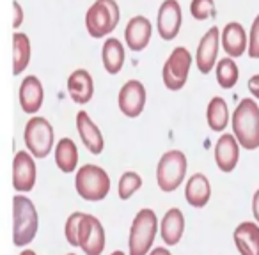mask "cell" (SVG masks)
Listing matches in <instances>:
<instances>
[{
	"label": "cell",
	"instance_id": "cell-1",
	"mask_svg": "<svg viewBox=\"0 0 259 255\" xmlns=\"http://www.w3.org/2000/svg\"><path fill=\"white\" fill-rule=\"evenodd\" d=\"M233 135L240 147L254 151L259 147V107L254 99H241L233 112Z\"/></svg>",
	"mask_w": 259,
	"mask_h": 255
},
{
	"label": "cell",
	"instance_id": "cell-2",
	"mask_svg": "<svg viewBox=\"0 0 259 255\" xmlns=\"http://www.w3.org/2000/svg\"><path fill=\"white\" fill-rule=\"evenodd\" d=\"M39 229V216L34 202L23 193L13 197V241L16 246L32 243Z\"/></svg>",
	"mask_w": 259,
	"mask_h": 255
},
{
	"label": "cell",
	"instance_id": "cell-3",
	"mask_svg": "<svg viewBox=\"0 0 259 255\" xmlns=\"http://www.w3.org/2000/svg\"><path fill=\"white\" fill-rule=\"evenodd\" d=\"M158 216L153 209H141L130 227L128 255H148L158 234Z\"/></svg>",
	"mask_w": 259,
	"mask_h": 255
},
{
	"label": "cell",
	"instance_id": "cell-4",
	"mask_svg": "<svg viewBox=\"0 0 259 255\" xmlns=\"http://www.w3.org/2000/svg\"><path fill=\"white\" fill-rule=\"evenodd\" d=\"M110 176L100 165L87 163L76 170L75 190L87 202H100L110 193Z\"/></svg>",
	"mask_w": 259,
	"mask_h": 255
},
{
	"label": "cell",
	"instance_id": "cell-5",
	"mask_svg": "<svg viewBox=\"0 0 259 255\" xmlns=\"http://www.w3.org/2000/svg\"><path fill=\"white\" fill-rule=\"evenodd\" d=\"M121 20V11L115 0H96L85 15V29L91 37L101 39L115 30Z\"/></svg>",
	"mask_w": 259,
	"mask_h": 255
},
{
	"label": "cell",
	"instance_id": "cell-6",
	"mask_svg": "<svg viewBox=\"0 0 259 255\" xmlns=\"http://www.w3.org/2000/svg\"><path fill=\"white\" fill-rule=\"evenodd\" d=\"M188 162L187 156L180 149H170L162 158L158 160L156 165V184L165 193H172L183 184L187 177Z\"/></svg>",
	"mask_w": 259,
	"mask_h": 255
},
{
	"label": "cell",
	"instance_id": "cell-7",
	"mask_svg": "<svg viewBox=\"0 0 259 255\" xmlns=\"http://www.w3.org/2000/svg\"><path fill=\"white\" fill-rule=\"evenodd\" d=\"M23 142L25 147L34 158H47L54 149L55 133L48 119L34 115L27 121L23 130Z\"/></svg>",
	"mask_w": 259,
	"mask_h": 255
},
{
	"label": "cell",
	"instance_id": "cell-8",
	"mask_svg": "<svg viewBox=\"0 0 259 255\" xmlns=\"http://www.w3.org/2000/svg\"><path fill=\"white\" fill-rule=\"evenodd\" d=\"M76 244L85 255H101L107 244L105 236V227L101 222L93 215L82 213V218L78 223V232H76Z\"/></svg>",
	"mask_w": 259,
	"mask_h": 255
},
{
	"label": "cell",
	"instance_id": "cell-9",
	"mask_svg": "<svg viewBox=\"0 0 259 255\" xmlns=\"http://www.w3.org/2000/svg\"><path fill=\"white\" fill-rule=\"evenodd\" d=\"M192 66V55L185 46H178L170 52L162 69L163 85L169 90H181L188 80Z\"/></svg>",
	"mask_w": 259,
	"mask_h": 255
},
{
	"label": "cell",
	"instance_id": "cell-10",
	"mask_svg": "<svg viewBox=\"0 0 259 255\" xmlns=\"http://www.w3.org/2000/svg\"><path fill=\"white\" fill-rule=\"evenodd\" d=\"M146 87L139 80H128L124 85L121 87L117 96L119 110L130 119H135L142 114L146 107Z\"/></svg>",
	"mask_w": 259,
	"mask_h": 255
},
{
	"label": "cell",
	"instance_id": "cell-11",
	"mask_svg": "<svg viewBox=\"0 0 259 255\" xmlns=\"http://www.w3.org/2000/svg\"><path fill=\"white\" fill-rule=\"evenodd\" d=\"M37 169L34 156L29 151H18L13 160V186L20 193H27L34 188Z\"/></svg>",
	"mask_w": 259,
	"mask_h": 255
},
{
	"label": "cell",
	"instance_id": "cell-12",
	"mask_svg": "<svg viewBox=\"0 0 259 255\" xmlns=\"http://www.w3.org/2000/svg\"><path fill=\"white\" fill-rule=\"evenodd\" d=\"M183 13L178 0H163L156 15V29L163 41H172L180 34Z\"/></svg>",
	"mask_w": 259,
	"mask_h": 255
},
{
	"label": "cell",
	"instance_id": "cell-13",
	"mask_svg": "<svg viewBox=\"0 0 259 255\" xmlns=\"http://www.w3.org/2000/svg\"><path fill=\"white\" fill-rule=\"evenodd\" d=\"M219 43H220V32L217 27H211L204 36L201 37L195 54V62L202 75H208L217 64V55H219Z\"/></svg>",
	"mask_w": 259,
	"mask_h": 255
},
{
	"label": "cell",
	"instance_id": "cell-14",
	"mask_svg": "<svg viewBox=\"0 0 259 255\" xmlns=\"http://www.w3.org/2000/svg\"><path fill=\"white\" fill-rule=\"evenodd\" d=\"M213 152H215V163L219 170L229 174L236 169L240 162V144L233 133H224L222 137H219Z\"/></svg>",
	"mask_w": 259,
	"mask_h": 255
},
{
	"label": "cell",
	"instance_id": "cell-15",
	"mask_svg": "<svg viewBox=\"0 0 259 255\" xmlns=\"http://www.w3.org/2000/svg\"><path fill=\"white\" fill-rule=\"evenodd\" d=\"M76 130H78L80 140L83 142V145L91 155H101L103 152L105 138L101 135L100 128L96 126V122L89 117L85 110L76 114Z\"/></svg>",
	"mask_w": 259,
	"mask_h": 255
},
{
	"label": "cell",
	"instance_id": "cell-16",
	"mask_svg": "<svg viewBox=\"0 0 259 255\" xmlns=\"http://www.w3.org/2000/svg\"><path fill=\"white\" fill-rule=\"evenodd\" d=\"M20 107L25 114H37L43 107L45 99V90L43 83L37 76L29 75L22 80V85H20Z\"/></svg>",
	"mask_w": 259,
	"mask_h": 255
},
{
	"label": "cell",
	"instance_id": "cell-17",
	"mask_svg": "<svg viewBox=\"0 0 259 255\" xmlns=\"http://www.w3.org/2000/svg\"><path fill=\"white\" fill-rule=\"evenodd\" d=\"M153 27L146 16H134L124 29V41L132 52H142L149 44Z\"/></svg>",
	"mask_w": 259,
	"mask_h": 255
},
{
	"label": "cell",
	"instance_id": "cell-18",
	"mask_svg": "<svg viewBox=\"0 0 259 255\" xmlns=\"http://www.w3.org/2000/svg\"><path fill=\"white\" fill-rule=\"evenodd\" d=\"M160 236L162 241L167 246H176L181 241L185 232V215L181 209L178 208H170L169 211L163 215L162 223L158 225Z\"/></svg>",
	"mask_w": 259,
	"mask_h": 255
},
{
	"label": "cell",
	"instance_id": "cell-19",
	"mask_svg": "<svg viewBox=\"0 0 259 255\" xmlns=\"http://www.w3.org/2000/svg\"><path fill=\"white\" fill-rule=\"evenodd\" d=\"M220 43L227 57H241L247 50V32L238 22H229L222 29L220 34Z\"/></svg>",
	"mask_w": 259,
	"mask_h": 255
},
{
	"label": "cell",
	"instance_id": "cell-20",
	"mask_svg": "<svg viewBox=\"0 0 259 255\" xmlns=\"http://www.w3.org/2000/svg\"><path fill=\"white\" fill-rule=\"evenodd\" d=\"M233 241L240 255H259V225L255 222H241L234 229Z\"/></svg>",
	"mask_w": 259,
	"mask_h": 255
},
{
	"label": "cell",
	"instance_id": "cell-21",
	"mask_svg": "<svg viewBox=\"0 0 259 255\" xmlns=\"http://www.w3.org/2000/svg\"><path fill=\"white\" fill-rule=\"evenodd\" d=\"M68 92L78 105H85L94 96V80L87 69H76L68 78Z\"/></svg>",
	"mask_w": 259,
	"mask_h": 255
},
{
	"label": "cell",
	"instance_id": "cell-22",
	"mask_svg": "<svg viewBox=\"0 0 259 255\" xmlns=\"http://www.w3.org/2000/svg\"><path fill=\"white\" fill-rule=\"evenodd\" d=\"M185 198H187L188 206L195 209H201L208 204L211 198V184L204 174L197 172L190 176V179L185 184Z\"/></svg>",
	"mask_w": 259,
	"mask_h": 255
},
{
	"label": "cell",
	"instance_id": "cell-23",
	"mask_svg": "<svg viewBox=\"0 0 259 255\" xmlns=\"http://www.w3.org/2000/svg\"><path fill=\"white\" fill-rule=\"evenodd\" d=\"M124 59L126 54L121 41L115 37H108L101 48V61H103L105 71L108 75H117L124 66Z\"/></svg>",
	"mask_w": 259,
	"mask_h": 255
},
{
	"label": "cell",
	"instance_id": "cell-24",
	"mask_svg": "<svg viewBox=\"0 0 259 255\" xmlns=\"http://www.w3.org/2000/svg\"><path fill=\"white\" fill-rule=\"evenodd\" d=\"M55 165L61 172L71 174L78 165V149L69 137H64L55 145Z\"/></svg>",
	"mask_w": 259,
	"mask_h": 255
},
{
	"label": "cell",
	"instance_id": "cell-25",
	"mask_svg": "<svg viewBox=\"0 0 259 255\" xmlns=\"http://www.w3.org/2000/svg\"><path fill=\"white\" fill-rule=\"evenodd\" d=\"M229 108L224 97L215 96L211 97V101L208 103V110H206V121L208 126L211 128V131H224L229 124Z\"/></svg>",
	"mask_w": 259,
	"mask_h": 255
},
{
	"label": "cell",
	"instance_id": "cell-26",
	"mask_svg": "<svg viewBox=\"0 0 259 255\" xmlns=\"http://www.w3.org/2000/svg\"><path fill=\"white\" fill-rule=\"evenodd\" d=\"M30 62V39L27 34H13V73L20 75Z\"/></svg>",
	"mask_w": 259,
	"mask_h": 255
},
{
	"label": "cell",
	"instance_id": "cell-27",
	"mask_svg": "<svg viewBox=\"0 0 259 255\" xmlns=\"http://www.w3.org/2000/svg\"><path fill=\"white\" fill-rule=\"evenodd\" d=\"M215 75L217 82L222 89H233L240 78V69H238L234 59L224 57L219 61V64H215Z\"/></svg>",
	"mask_w": 259,
	"mask_h": 255
},
{
	"label": "cell",
	"instance_id": "cell-28",
	"mask_svg": "<svg viewBox=\"0 0 259 255\" xmlns=\"http://www.w3.org/2000/svg\"><path fill=\"white\" fill-rule=\"evenodd\" d=\"M142 188V177L134 170H128L121 176L117 184V195L121 200H128L132 195H135Z\"/></svg>",
	"mask_w": 259,
	"mask_h": 255
},
{
	"label": "cell",
	"instance_id": "cell-29",
	"mask_svg": "<svg viewBox=\"0 0 259 255\" xmlns=\"http://www.w3.org/2000/svg\"><path fill=\"white\" fill-rule=\"evenodd\" d=\"M190 13L199 22L215 18V2L213 0H192Z\"/></svg>",
	"mask_w": 259,
	"mask_h": 255
},
{
	"label": "cell",
	"instance_id": "cell-30",
	"mask_svg": "<svg viewBox=\"0 0 259 255\" xmlns=\"http://www.w3.org/2000/svg\"><path fill=\"white\" fill-rule=\"evenodd\" d=\"M80 218H82V213L76 211V213H71V215L68 216V220H66L64 236H66V241H68L71 246H78V244H76V232H78Z\"/></svg>",
	"mask_w": 259,
	"mask_h": 255
},
{
	"label": "cell",
	"instance_id": "cell-31",
	"mask_svg": "<svg viewBox=\"0 0 259 255\" xmlns=\"http://www.w3.org/2000/svg\"><path fill=\"white\" fill-rule=\"evenodd\" d=\"M248 57L259 59V15L252 22L250 34H248Z\"/></svg>",
	"mask_w": 259,
	"mask_h": 255
},
{
	"label": "cell",
	"instance_id": "cell-32",
	"mask_svg": "<svg viewBox=\"0 0 259 255\" xmlns=\"http://www.w3.org/2000/svg\"><path fill=\"white\" fill-rule=\"evenodd\" d=\"M13 9H15V20H13V27H15V29H18V27L22 25V22H23V9H22V6H20L18 0H13Z\"/></svg>",
	"mask_w": 259,
	"mask_h": 255
},
{
	"label": "cell",
	"instance_id": "cell-33",
	"mask_svg": "<svg viewBox=\"0 0 259 255\" xmlns=\"http://www.w3.org/2000/svg\"><path fill=\"white\" fill-rule=\"evenodd\" d=\"M248 90H250V94L255 97V99H259V75H254L250 76V80H248Z\"/></svg>",
	"mask_w": 259,
	"mask_h": 255
},
{
	"label": "cell",
	"instance_id": "cell-34",
	"mask_svg": "<svg viewBox=\"0 0 259 255\" xmlns=\"http://www.w3.org/2000/svg\"><path fill=\"white\" fill-rule=\"evenodd\" d=\"M252 215H254V222L259 225V188L252 197Z\"/></svg>",
	"mask_w": 259,
	"mask_h": 255
},
{
	"label": "cell",
	"instance_id": "cell-35",
	"mask_svg": "<svg viewBox=\"0 0 259 255\" xmlns=\"http://www.w3.org/2000/svg\"><path fill=\"white\" fill-rule=\"evenodd\" d=\"M148 255H172V253H170V251L167 250V248H163V246H158V248H153V250L149 251Z\"/></svg>",
	"mask_w": 259,
	"mask_h": 255
},
{
	"label": "cell",
	"instance_id": "cell-36",
	"mask_svg": "<svg viewBox=\"0 0 259 255\" xmlns=\"http://www.w3.org/2000/svg\"><path fill=\"white\" fill-rule=\"evenodd\" d=\"M20 255H37V253H36V251H34V250H29V248H27V250L20 251Z\"/></svg>",
	"mask_w": 259,
	"mask_h": 255
},
{
	"label": "cell",
	"instance_id": "cell-37",
	"mask_svg": "<svg viewBox=\"0 0 259 255\" xmlns=\"http://www.w3.org/2000/svg\"><path fill=\"white\" fill-rule=\"evenodd\" d=\"M110 255H126L124 251H121V250H115V251H112Z\"/></svg>",
	"mask_w": 259,
	"mask_h": 255
},
{
	"label": "cell",
	"instance_id": "cell-38",
	"mask_svg": "<svg viewBox=\"0 0 259 255\" xmlns=\"http://www.w3.org/2000/svg\"><path fill=\"white\" fill-rule=\"evenodd\" d=\"M66 255H76V253H66Z\"/></svg>",
	"mask_w": 259,
	"mask_h": 255
}]
</instances>
